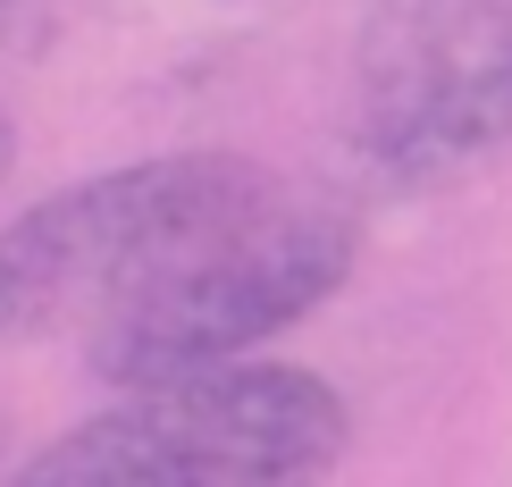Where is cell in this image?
<instances>
[{
    "label": "cell",
    "mask_w": 512,
    "mask_h": 487,
    "mask_svg": "<svg viewBox=\"0 0 512 487\" xmlns=\"http://www.w3.org/2000/svg\"><path fill=\"white\" fill-rule=\"evenodd\" d=\"M345 446L353 404L319 370L236 362L110 395L0 487H328Z\"/></svg>",
    "instance_id": "1"
},
{
    "label": "cell",
    "mask_w": 512,
    "mask_h": 487,
    "mask_svg": "<svg viewBox=\"0 0 512 487\" xmlns=\"http://www.w3.org/2000/svg\"><path fill=\"white\" fill-rule=\"evenodd\" d=\"M277 177L244 152H152L76 177L0 227V345H26L51 328L110 320L135 286L185 261L244 210H261Z\"/></svg>",
    "instance_id": "2"
},
{
    "label": "cell",
    "mask_w": 512,
    "mask_h": 487,
    "mask_svg": "<svg viewBox=\"0 0 512 487\" xmlns=\"http://www.w3.org/2000/svg\"><path fill=\"white\" fill-rule=\"evenodd\" d=\"M353 261H361V219L345 202L269 194L185 261H168L152 286H135L110 320L84 328V370L110 395H126V387H177V378L261 362V345L303 328L319 303H336Z\"/></svg>",
    "instance_id": "3"
},
{
    "label": "cell",
    "mask_w": 512,
    "mask_h": 487,
    "mask_svg": "<svg viewBox=\"0 0 512 487\" xmlns=\"http://www.w3.org/2000/svg\"><path fill=\"white\" fill-rule=\"evenodd\" d=\"M345 152L387 194H429L512 152V9L353 76Z\"/></svg>",
    "instance_id": "4"
},
{
    "label": "cell",
    "mask_w": 512,
    "mask_h": 487,
    "mask_svg": "<svg viewBox=\"0 0 512 487\" xmlns=\"http://www.w3.org/2000/svg\"><path fill=\"white\" fill-rule=\"evenodd\" d=\"M512 9V0H370L361 9V51H353V76L361 68H387V59H412L429 51V42L479 26V17Z\"/></svg>",
    "instance_id": "5"
},
{
    "label": "cell",
    "mask_w": 512,
    "mask_h": 487,
    "mask_svg": "<svg viewBox=\"0 0 512 487\" xmlns=\"http://www.w3.org/2000/svg\"><path fill=\"white\" fill-rule=\"evenodd\" d=\"M51 9H59V0H0V59H9L17 42H34Z\"/></svg>",
    "instance_id": "6"
},
{
    "label": "cell",
    "mask_w": 512,
    "mask_h": 487,
    "mask_svg": "<svg viewBox=\"0 0 512 487\" xmlns=\"http://www.w3.org/2000/svg\"><path fill=\"white\" fill-rule=\"evenodd\" d=\"M9 168H17V118L0 110V185H9Z\"/></svg>",
    "instance_id": "7"
}]
</instances>
